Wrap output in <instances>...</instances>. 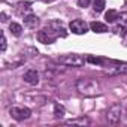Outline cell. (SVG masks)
Listing matches in <instances>:
<instances>
[{"label": "cell", "instance_id": "obj_1", "mask_svg": "<svg viewBox=\"0 0 127 127\" xmlns=\"http://www.w3.org/2000/svg\"><path fill=\"white\" fill-rule=\"evenodd\" d=\"M76 90L84 94V96H94L97 94L99 91V84L93 79H88V78H82V79H78L76 82Z\"/></svg>", "mask_w": 127, "mask_h": 127}, {"label": "cell", "instance_id": "obj_2", "mask_svg": "<svg viewBox=\"0 0 127 127\" xmlns=\"http://www.w3.org/2000/svg\"><path fill=\"white\" fill-rule=\"evenodd\" d=\"M58 61L63 63L66 66H72V67H79L84 64V57L82 55H78V54H66V55H60L58 57Z\"/></svg>", "mask_w": 127, "mask_h": 127}, {"label": "cell", "instance_id": "obj_3", "mask_svg": "<svg viewBox=\"0 0 127 127\" xmlns=\"http://www.w3.org/2000/svg\"><path fill=\"white\" fill-rule=\"evenodd\" d=\"M36 37H37V40H39L40 43L49 45V43H54V42H55V39L58 37V34H57L51 27H48V29H42V30H39Z\"/></svg>", "mask_w": 127, "mask_h": 127}, {"label": "cell", "instance_id": "obj_4", "mask_svg": "<svg viewBox=\"0 0 127 127\" xmlns=\"http://www.w3.org/2000/svg\"><path fill=\"white\" fill-rule=\"evenodd\" d=\"M121 115H123V108L120 105H112L109 109H108V114H106V118H108V123L115 126L121 121Z\"/></svg>", "mask_w": 127, "mask_h": 127}, {"label": "cell", "instance_id": "obj_5", "mask_svg": "<svg viewBox=\"0 0 127 127\" xmlns=\"http://www.w3.org/2000/svg\"><path fill=\"white\" fill-rule=\"evenodd\" d=\"M69 27H70V32L75 34H84L88 32V24L82 20H73Z\"/></svg>", "mask_w": 127, "mask_h": 127}, {"label": "cell", "instance_id": "obj_6", "mask_svg": "<svg viewBox=\"0 0 127 127\" xmlns=\"http://www.w3.org/2000/svg\"><path fill=\"white\" fill-rule=\"evenodd\" d=\"M11 115H12V118H15L17 121H23V120L30 118L32 112H30V109H27V108H17V106H14V108H11Z\"/></svg>", "mask_w": 127, "mask_h": 127}, {"label": "cell", "instance_id": "obj_7", "mask_svg": "<svg viewBox=\"0 0 127 127\" xmlns=\"http://www.w3.org/2000/svg\"><path fill=\"white\" fill-rule=\"evenodd\" d=\"M23 79H24L27 84H30V85H37V82H39V73H37V70L30 69V70H27V72L24 73Z\"/></svg>", "mask_w": 127, "mask_h": 127}, {"label": "cell", "instance_id": "obj_8", "mask_svg": "<svg viewBox=\"0 0 127 127\" xmlns=\"http://www.w3.org/2000/svg\"><path fill=\"white\" fill-rule=\"evenodd\" d=\"M48 27H51V29H52L58 36H61V37H66V34H67L64 26H63L60 21H55V20H54V21H51V23L48 24Z\"/></svg>", "mask_w": 127, "mask_h": 127}, {"label": "cell", "instance_id": "obj_9", "mask_svg": "<svg viewBox=\"0 0 127 127\" xmlns=\"http://www.w3.org/2000/svg\"><path fill=\"white\" fill-rule=\"evenodd\" d=\"M90 29L94 32V33H106L108 32V26L103 24V23H99V21H93L90 24Z\"/></svg>", "mask_w": 127, "mask_h": 127}, {"label": "cell", "instance_id": "obj_10", "mask_svg": "<svg viewBox=\"0 0 127 127\" xmlns=\"http://www.w3.org/2000/svg\"><path fill=\"white\" fill-rule=\"evenodd\" d=\"M109 75H118V73H127V64H117L108 69Z\"/></svg>", "mask_w": 127, "mask_h": 127}, {"label": "cell", "instance_id": "obj_11", "mask_svg": "<svg viewBox=\"0 0 127 127\" xmlns=\"http://www.w3.org/2000/svg\"><path fill=\"white\" fill-rule=\"evenodd\" d=\"M24 24H26L29 29H34V27H36V24H37V17H36V15H33V14L26 15V17H24Z\"/></svg>", "mask_w": 127, "mask_h": 127}, {"label": "cell", "instance_id": "obj_12", "mask_svg": "<svg viewBox=\"0 0 127 127\" xmlns=\"http://www.w3.org/2000/svg\"><path fill=\"white\" fill-rule=\"evenodd\" d=\"M118 18H120V14H118L115 9H109V11L106 12V15H105V20H106L108 23H115Z\"/></svg>", "mask_w": 127, "mask_h": 127}, {"label": "cell", "instance_id": "obj_13", "mask_svg": "<svg viewBox=\"0 0 127 127\" xmlns=\"http://www.w3.org/2000/svg\"><path fill=\"white\" fill-rule=\"evenodd\" d=\"M30 3L29 2H24V3H18V14L20 15H29L30 14Z\"/></svg>", "mask_w": 127, "mask_h": 127}, {"label": "cell", "instance_id": "obj_14", "mask_svg": "<svg viewBox=\"0 0 127 127\" xmlns=\"http://www.w3.org/2000/svg\"><path fill=\"white\" fill-rule=\"evenodd\" d=\"M9 30H11V33H12L14 36H21L23 27H21L20 24H17V23H11V26H9Z\"/></svg>", "mask_w": 127, "mask_h": 127}, {"label": "cell", "instance_id": "obj_15", "mask_svg": "<svg viewBox=\"0 0 127 127\" xmlns=\"http://www.w3.org/2000/svg\"><path fill=\"white\" fill-rule=\"evenodd\" d=\"M93 9L94 12H102L105 9V0H93Z\"/></svg>", "mask_w": 127, "mask_h": 127}, {"label": "cell", "instance_id": "obj_16", "mask_svg": "<svg viewBox=\"0 0 127 127\" xmlns=\"http://www.w3.org/2000/svg\"><path fill=\"white\" fill-rule=\"evenodd\" d=\"M54 115H55L57 118H63V117H64V108H63L60 103H57V105L54 106Z\"/></svg>", "mask_w": 127, "mask_h": 127}, {"label": "cell", "instance_id": "obj_17", "mask_svg": "<svg viewBox=\"0 0 127 127\" xmlns=\"http://www.w3.org/2000/svg\"><path fill=\"white\" fill-rule=\"evenodd\" d=\"M87 61L88 63H93V64H102V63H103L102 58H97V57H93V55H88L87 57Z\"/></svg>", "mask_w": 127, "mask_h": 127}, {"label": "cell", "instance_id": "obj_18", "mask_svg": "<svg viewBox=\"0 0 127 127\" xmlns=\"http://www.w3.org/2000/svg\"><path fill=\"white\" fill-rule=\"evenodd\" d=\"M90 2H91V0H78V5H79L81 8H87V6L90 5Z\"/></svg>", "mask_w": 127, "mask_h": 127}, {"label": "cell", "instance_id": "obj_19", "mask_svg": "<svg viewBox=\"0 0 127 127\" xmlns=\"http://www.w3.org/2000/svg\"><path fill=\"white\" fill-rule=\"evenodd\" d=\"M2 51H6V36L2 33Z\"/></svg>", "mask_w": 127, "mask_h": 127}, {"label": "cell", "instance_id": "obj_20", "mask_svg": "<svg viewBox=\"0 0 127 127\" xmlns=\"http://www.w3.org/2000/svg\"><path fill=\"white\" fill-rule=\"evenodd\" d=\"M0 18H2V20H0L2 23H6V21H8V17H6V14H5V12L0 14Z\"/></svg>", "mask_w": 127, "mask_h": 127}]
</instances>
